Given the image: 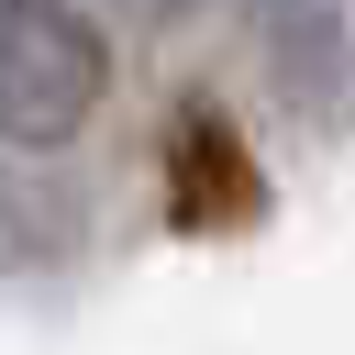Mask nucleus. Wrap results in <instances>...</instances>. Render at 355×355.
Listing matches in <instances>:
<instances>
[{"label":"nucleus","mask_w":355,"mask_h":355,"mask_svg":"<svg viewBox=\"0 0 355 355\" xmlns=\"http://www.w3.org/2000/svg\"><path fill=\"white\" fill-rule=\"evenodd\" d=\"M111 100V33L78 0H0V144L55 155Z\"/></svg>","instance_id":"f257e3e1"},{"label":"nucleus","mask_w":355,"mask_h":355,"mask_svg":"<svg viewBox=\"0 0 355 355\" xmlns=\"http://www.w3.org/2000/svg\"><path fill=\"white\" fill-rule=\"evenodd\" d=\"M166 222L178 233H244V222H266V166L244 155V133L222 111H178V133H166Z\"/></svg>","instance_id":"f03ea898"}]
</instances>
